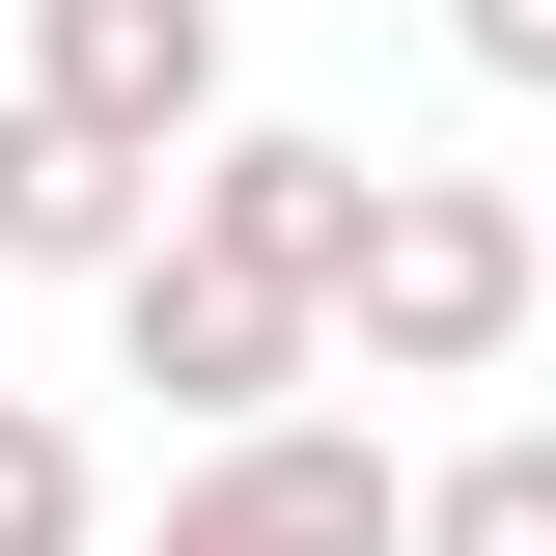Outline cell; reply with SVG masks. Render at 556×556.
I'll list each match as a JSON object with an SVG mask.
<instances>
[{
  "label": "cell",
  "instance_id": "obj_2",
  "mask_svg": "<svg viewBox=\"0 0 556 556\" xmlns=\"http://www.w3.org/2000/svg\"><path fill=\"white\" fill-rule=\"evenodd\" d=\"M139 556H417V473L362 417H251V445H167V529Z\"/></svg>",
  "mask_w": 556,
  "mask_h": 556
},
{
  "label": "cell",
  "instance_id": "obj_6",
  "mask_svg": "<svg viewBox=\"0 0 556 556\" xmlns=\"http://www.w3.org/2000/svg\"><path fill=\"white\" fill-rule=\"evenodd\" d=\"M139 251H167V167H112L84 112L0 84V278H139Z\"/></svg>",
  "mask_w": 556,
  "mask_h": 556
},
{
  "label": "cell",
  "instance_id": "obj_4",
  "mask_svg": "<svg viewBox=\"0 0 556 556\" xmlns=\"http://www.w3.org/2000/svg\"><path fill=\"white\" fill-rule=\"evenodd\" d=\"M112 362L167 390V445H251V417H306L334 306H278V278H223V251H139L112 278Z\"/></svg>",
  "mask_w": 556,
  "mask_h": 556
},
{
  "label": "cell",
  "instance_id": "obj_9",
  "mask_svg": "<svg viewBox=\"0 0 556 556\" xmlns=\"http://www.w3.org/2000/svg\"><path fill=\"white\" fill-rule=\"evenodd\" d=\"M445 28H473V84H529V112H556V0H445Z\"/></svg>",
  "mask_w": 556,
  "mask_h": 556
},
{
  "label": "cell",
  "instance_id": "obj_3",
  "mask_svg": "<svg viewBox=\"0 0 556 556\" xmlns=\"http://www.w3.org/2000/svg\"><path fill=\"white\" fill-rule=\"evenodd\" d=\"M362 223H390V167H362V139H306V112H223L195 167H167V251L278 278V306H334V278H362Z\"/></svg>",
  "mask_w": 556,
  "mask_h": 556
},
{
  "label": "cell",
  "instance_id": "obj_8",
  "mask_svg": "<svg viewBox=\"0 0 556 556\" xmlns=\"http://www.w3.org/2000/svg\"><path fill=\"white\" fill-rule=\"evenodd\" d=\"M0 556H112V473H84L56 390H0Z\"/></svg>",
  "mask_w": 556,
  "mask_h": 556
},
{
  "label": "cell",
  "instance_id": "obj_7",
  "mask_svg": "<svg viewBox=\"0 0 556 556\" xmlns=\"http://www.w3.org/2000/svg\"><path fill=\"white\" fill-rule=\"evenodd\" d=\"M417 556H556V417H473L417 473Z\"/></svg>",
  "mask_w": 556,
  "mask_h": 556
},
{
  "label": "cell",
  "instance_id": "obj_1",
  "mask_svg": "<svg viewBox=\"0 0 556 556\" xmlns=\"http://www.w3.org/2000/svg\"><path fill=\"white\" fill-rule=\"evenodd\" d=\"M529 306H556V223L501 195V167H390V223H362V278H334V362H390V390H501Z\"/></svg>",
  "mask_w": 556,
  "mask_h": 556
},
{
  "label": "cell",
  "instance_id": "obj_5",
  "mask_svg": "<svg viewBox=\"0 0 556 556\" xmlns=\"http://www.w3.org/2000/svg\"><path fill=\"white\" fill-rule=\"evenodd\" d=\"M28 112H84L112 167L223 139V0H28Z\"/></svg>",
  "mask_w": 556,
  "mask_h": 556
},
{
  "label": "cell",
  "instance_id": "obj_10",
  "mask_svg": "<svg viewBox=\"0 0 556 556\" xmlns=\"http://www.w3.org/2000/svg\"><path fill=\"white\" fill-rule=\"evenodd\" d=\"M529 223H556V195H529Z\"/></svg>",
  "mask_w": 556,
  "mask_h": 556
}]
</instances>
